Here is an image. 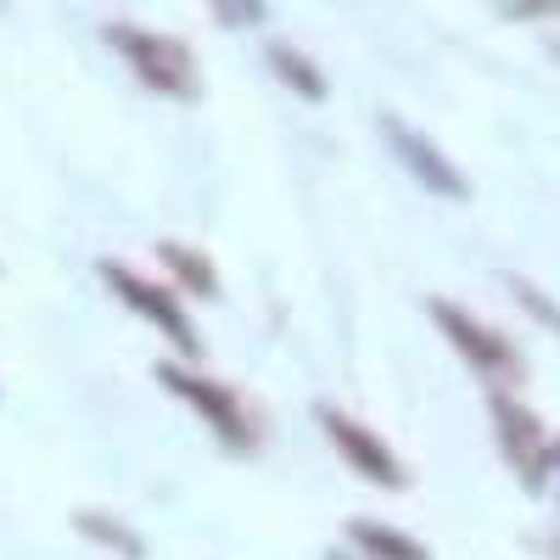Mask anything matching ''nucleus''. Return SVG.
<instances>
[{
  "label": "nucleus",
  "instance_id": "f257e3e1",
  "mask_svg": "<svg viewBox=\"0 0 560 560\" xmlns=\"http://www.w3.org/2000/svg\"><path fill=\"white\" fill-rule=\"evenodd\" d=\"M102 39L124 57V68H129L140 84L158 90V96H168V102H197V96H202L197 51H191L185 39L158 34V28H140V23H124V18H113V23L102 28Z\"/></svg>",
  "mask_w": 560,
  "mask_h": 560
},
{
  "label": "nucleus",
  "instance_id": "20e7f679",
  "mask_svg": "<svg viewBox=\"0 0 560 560\" xmlns=\"http://www.w3.org/2000/svg\"><path fill=\"white\" fill-rule=\"evenodd\" d=\"M488 409H493V438H499V454L510 459V471H516L527 488H544V477H549V438L538 427V415L516 393H499V387H493Z\"/></svg>",
  "mask_w": 560,
  "mask_h": 560
},
{
  "label": "nucleus",
  "instance_id": "1a4fd4ad",
  "mask_svg": "<svg viewBox=\"0 0 560 560\" xmlns=\"http://www.w3.org/2000/svg\"><path fill=\"white\" fill-rule=\"evenodd\" d=\"M348 538L364 549V560H432L427 544H415L409 533H398L387 522H348Z\"/></svg>",
  "mask_w": 560,
  "mask_h": 560
},
{
  "label": "nucleus",
  "instance_id": "0eeeda50",
  "mask_svg": "<svg viewBox=\"0 0 560 560\" xmlns=\"http://www.w3.org/2000/svg\"><path fill=\"white\" fill-rule=\"evenodd\" d=\"M382 135H387V147L398 152V163H404L420 185H427L432 197H448V202H465V197H471V179H465V174L454 168V158H443L420 129H409L404 118H382Z\"/></svg>",
  "mask_w": 560,
  "mask_h": 560
},
{
  "label": "nucleus",
  "instance_id": "f03ea898",
  "mask_svg": "<svg viewBox=\"0 0 560 560\" xmlns=\"http://www.w3.org/2000/svg\"><path fill=\"white\" fill-rule=\"evenodd\" d=\"M158 382H163L174 398L191 404L208 427H213V438H219L224 448H236V454H253V448H258V420L247 415V404L230 393L224 382L197 376V370H185V364H158Z\"/></svg>",
  "mask_w": 560,
  "mask_h": 560
},
{
  "label": "nucleus",
  "instance_id": "4468645a",
  "mask_svg": "<svg viewBox=\"0 0 560 560\" xmlns=\"http://www.w3.org/2000/svg\"><path fill=\"white\" fill-rule=\"evenodd\" d=\"M549 465H560V448H549Z\"/></svg>",
  "mask_w": 560,
  "mask_h": 560
},
{
  "label": "nucleus",
  "instance_id": "f8f14e48",
  "mask_svg": "<svg viewBox=\"0 0 560 560\" xmlns=\"http://www.w3.org/2000/svg\"><path fill=\"white\" fill-rule=\"evenodd\" d=\"M208 12H213L219 28H258L269 18L264 0H208Z\"/></svg>",
  "mask_w": 560,
  "mask_h": 560
},
{
  "label": "nucleus",
  "instance_id": "6e6552de",
  "mask_svg": "<svg viewBox=\"0 0 560 560\" xmlns=\"http://www.w3.org/2000/svg\"><path fill=\"white\" fill-rule=\"evenodd\" d=\"M264 62H269V73L287 84L298 102H325V90H331V84H325V73L314 68V57L298 51V45H287V39H275L269 51H264Z\"/></svg>",
  "mask_w": 560,
  "mask_h": 560
},
{
  "label": "nucleus",
  "instance_id": "9d476101",
  "mask_svg": "<svg viewBox=\"0 0 560 560\" xmlns=\"http://www.w3.org/2000/svg\"><path fill=\"white\" fill-rule=\"evenodd\" d=\"M158 258L168 264V275L179 280L185 292H197V298H219V269L208 264L202 247H179V242H158Z\"/></svg>",
  "mask_w": 560,
  "mask_h": 560
},
{
  "label": "nucleus",
  "instance_id": "9b49d317",
  "mask_svg": "<svg viewBox=\"0 0 560 560\" xmlns=\"http://www.w3.org/2000/svg\"><path fill=\"white\" fill-rule=\"evenodd\" d=\"M73 527L90 538V544H102V549H113L118 560H147V544H140L118 516H107V510H73Z\"/></svg>",
  "mask_w": 560,
  "mask_h": 560
},
{
  "label": "nucleus",
  "instance_id": "ddd939ff",
  "mask_svg": "<svg viewBox=\"0 0 560 560\" xmlns=\"http://www.w3.org/2000/svg\"><path fill=\"white\" fill-rule=\"evenodd\" d=\"M516 298H522V308L538 319V325H549V331H560V303H549L538 287H527V280H516Z\"/></svg>",
  "mask_w": 560,
  "mask_h": 560
},
{
  "label": "nucleus",
  "instance_id": "7ed1b4c3",
  "mask_svg": "<svg viewBox=\"0 0 560 560\" xmlns=\"http://www.w3.org/2000/svg\"><path fill=\"white\" fill-rule=\"evenodd\" d=\"M432 308V319H438V331L448 337V348L477 370V376H488V382H499V387H510L522 376V359H516V348H510L499 331H488L482 319H471L465 308H454V303H443V298H432L427 303Z\"/></svg>",
  "mask_w": 560,
  "mask_h": 560
},
{
  "label": "nucleus",
  "instance_id": "39448f33",
  "mask_svg": "<svg viewBox=\"0 0 560 560\" xmlns=\"http://www.w3.org/2000/svg\"><path fill=\"white\" fill-rule=\"evenodd\" d=\"M102 280L113 287V298L124 303V308H135L147 325H158V331L174 342V348H185V359L197 353V325L185 319V308H179V298L168 292V287H158V280H140L135 269H124V264H102Z\"/></svg>",
  "mask_w": 560,
  "mask_h": 560
},
{
  "label": "nucleus",
  "instance_id": "423d86ee",
  "mask_svg": "<svg viewBox=\"0 0 560 560\" xmlns=\"http://www.w3.org/2000/svg\"><path fill=\"white\" fill-rule=\"evenodd\" d=\"M319 427H325V438H331V448L353 465L364 482H376V488H404V482H409V471L398 465V454H393L376 432H370V427H359L353 415H342V409L325 404V409H319Z\"/></svg>",
  "mask_w": 560,
  "mask_h": 560
}]
</instances>
